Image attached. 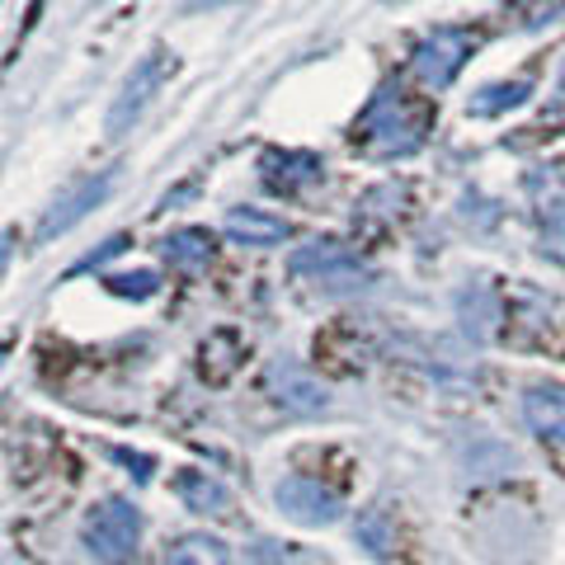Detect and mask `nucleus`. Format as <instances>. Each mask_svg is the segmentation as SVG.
Listing matches in <instances>:
<instances>
[{"label": "nucleus", "mask_w": 565, "mask_h": 565, "mask_svg": "<svg viewBox=\"0 0 565 565\" xmlns=\"http://www.w3.org/2000/svg\"><path fill=\"white\" fill-rule=\"evenodd\" d=\"M174 71V57L166 47H156V52H147L137 66H132V76L122 81V90H118V99H114V109H109V118H104V132L109 137H122L137 122V114L151 104V95L161 90V81Z\"/></svg>", "instance_id": "obj_2"}, {"label": "nucleus", "mask_w": 565, "mask_h": 565, "mask_svg": "<svg viewBox=\"0 0 565 565\" xmlns=\"http://www.w3.org/2000/svg\"><path fill=\"white\" fill-rule=\"evenodd\" d=\"M546 255H556V259H565V217H556L552 226H546V245H542Z\"/></svg>", "instance_id": "obj_17"}, {"label": "nucleus", "mask_w": 565, "mask_h": 565, "mask_svg": "<svg viewBox=\"0 0 565 565\" xmlns=\"http://www.w3.org/2000/svg\"><path fill=\"white\" fill-rule=\"evenodd\" d=\"M166 565H232V552H226V542L207 537V533H189L170 546Z\"/></svg>", "instance_id": "obj_14"}, {"label": "nucleus", "mask_w": 565, "mask_h": 565, "mask_svg": "<svg viewBox=\"0 0 565 565\" xmlns=\"http://www.w3.org/2000/svg\"><path fill=\"white\" fill-rule=\"evenodd\" d=\"M264 377H269V392L278 396V405H288V411H297V415H321L330 405L326 386L316 382L302 363H292V359H274Z\"/></svg>", "instance_id": "obj_7"}, {"label": "nucleus", "mask_w": 565, "mask_h": 565, "mask_svg": "<svg viewBox=\"0 0 565 565\" xmlns=\"http://www.w3.org/2000/svg\"><path fill=\"white\" fill-rule=\"evenodd\" d=\"M523 99H527V85H523V81H509V85H486V90L467 104V114H476V118H494V114L514 109V104H523Z\"/></svg>", "instance_id": "obj_15"}, {"label": "nucleus", "mask_w": 565, "mask_h": 565, "mask_svg": "<svg viewBox=\"0 0 565 565\" xmlns=\"http://www.w3.org/2000/svg\"><path fill=\"white\" fill-rule=\"evenodd\" d=\"M523 419L533 424L537 438L565 448V386H552V382L527 386V396H523Z\"/></svg>", "instance_id": "obj_9"}, {"label": "nucleus", "mask_w": 565, "mask_h": 565, "mask_svg": "<svg viewBox=\"0 0 565 565\" xmlns=\"http://www.w3.org/2000/svg\"><path fill=\"white\" fill-rule=\"evenodd\" d=\"M264 180H269V189H282V193H297L321 180V156L311 151H264Z\"/></svg>", "instance_id": "obj_11"}, {"label": "nucleus", "mask_w": 565, "mask_h": 565, "mask_svg": "<svg viewBox=\"0 0 565 565\" xmlns=\"http://www.w3.org/2000/svg\"><path fill=\"white\" fill-rule=\"evenodd\" d=\"M353 141H363L367 156H411L419 147V122L405 118L401 99H373V109L353 128Z\"/></svg>", "instance_id": "obj_3"}, {"label": "nucleus", "mask_w": 565, "mask_h": 565, "mask_svg": "<svg viewBox=\"0 0 565 565\" xmlns=\"http://www.w3.org/2000/svg\"><path fill=\"white\" fill-rule=\"evenodd\" d=\"M109 189H114V180L109 174H95V180H81V184H71L57 203H52L47 212H43V222H39V241H52V236H62V232H71L85 212L90 207H99L104 199H109Z\"/></svg>", "instance_id": "obj_8"}, {"label": "nucleus", "mask_w": 565, "mask_h": 565, "mask_svg": "<svg viewBox=\"0 0 565 565\" xmlns=\"http://www.w3.org/2000/svg\"><path fill=\"white\" fill-rule=\"evenodd\" d=\"M226 236L241 241V245H259V250H269V245H282L292 236V226L274 217V212H264V207H232L226 212Z\"/></svg>", "instance_id": "obj_10"}, {"label": "nucleus", "mask_w": 565, "mask_h": 565, "mask_svg": "<svg viewBox=\"0 0 565 565\" xmlns=\"http://www.w3.org/2000/svg\"><path fill=\"white\" fill-rule=\"evenodd\" d=\"M274 504L302 527H326V523L340 519V494L326 490L321 481H311V476H288V481H278Z\"/></svg>", "instance_id": "obj_5"}, {"label": "nucleus", "mask_w": 565, "mask_h": 565, "mask_svg": "<svg viewBox=\"0 0 565 565\" xmlns=\"http://www.w3.org/2000/svg\"><path fill=\"white\" fill-rule=\"evenodd\" d=\"M166 259L174 264V269H199V264L212 259V236L203 232V226H184V232H170L166 236Z\"/></svg>", "instance_id": "obj_13"}, {"label": "nucleus", "mask_w": 565, "mask_h": 565, "mask_svg": "<svg viewBox=\"0 0 565 565\" xmlns=\"http://www.w3.org/2000/svg\"><path fill=\"white\" fill-rule=\"evenodd\" d=\"M174 494L193 509V514H232V494H226L222 481H212L207 471H180L174 476Z\"/></svg>", "instance_id": "obj_12"}, {"label": "nucleus", "mask_w": 565, "mask_h": 565, "mask_svg": "<svg viewBox=\"0 0 565 565\" xmlns=\"http://www.w3.org/2000/svg\"><path fill=\"white\" fill-rule=\"evenodd\" d=\"M292 269L297 274H311L330 292H353V288H367V282H373V274H367L340 241H311L307 250L292 255Z\"/></svg>", "instance_id": "obj_4"}, {"label": "nucleus", "mask_w": 565, "mask_h": 565, "mask_svg": "<svg viewBox=\"0 0 565 565\" xmlns=\"http://www.w3.org/2000/svg\"><path fill=\"white\" fill-rule=\"evenodd\" d=\"M471 33L462 29H438L434 39H424L419 52H415V71L424 85H434V90H444V85L462 71V62L471 57Z\"/></svg>", "instance_id": "obj_6"}, {"label": "nucleus", "mask_w": 565, "mask_h": 565, "mask_svg": "<svg viewBox=\"0 0 565 565\" xmlns=\"http://www.w3.org/2000/svg\"><path fill=\"white\" fill-rule=\"evenodd\" d=\"M207 6H226V0H207Z\"/></svg>", "instance_id": "obj_18"}, {"label": "nucleus", "mask_w": 565, "mask_h": 565, "mask_svg": "<svg viewBox=\"0 0 565 565\" xmlns=\"http://www.w3.org/2000/svg\"><path fill=\"white\" fill-rule=\"evenodd\" d=\"M141 542V509L132 500H104L90 523H85V546L99 556V561H128Z\"/></svg>", "instance_id": "obj_1"}, {"label": "nucleus", "mask_w": 565, "mask_h": 565, "mask_svg": "<svg viewBox=\"0 0 565 565\" xmlns=\"http://www.w3.org/2000/svg\"><path fill=\"white\" fill-rule=\"evenodd\" d=\"M109 288L118 297H151L156 292V274H147V269H141V274H114Z\"/></svg>", "instance_id": "obj_16"}]
</instances>
